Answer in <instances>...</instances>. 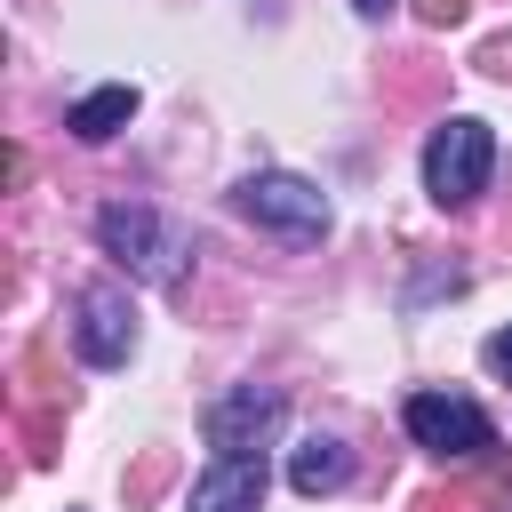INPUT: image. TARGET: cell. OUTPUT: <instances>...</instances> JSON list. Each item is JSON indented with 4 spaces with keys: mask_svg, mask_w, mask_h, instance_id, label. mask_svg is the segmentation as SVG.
Wrapping results in <instances>:
<instances>
[{
    "mask_svg": "<svg viewBox=\"0 0 512 512\" xmlns=\"http://www.w3.org/2000/svg\"><path fill=\"white\" fill-rule=\"evenodd\" d=\"M416 16H424L432 32H448V24H464V16H472V0H416Z\"/></svg>",
    "mask_w": 512,
    "mask_h": 512,
    "instance_id": "30bf717a",
    "label": "cell"
},
{
    "mask_svg": "<svg viewBox=\"0 0 512 512\" xmlns=\"http://www.w3.org/2000/svg\"><path fill=\"white\" fill-rule=\"evenodd\" d=\"M232 208H240L248 224L280 232V240H320V232H328V192H320L312 176H288V168H256V176H240Z\"/></svg>",
    "mask_w": 512,
    "mask_h": 512,
    "instance_id": "3957f363",
    "label": "cell"
},
{
    "mask_svg": "<svg viewBox=\"0 0 512 512\" xmlns=\"http://www.w3.org/2000/svg\"><path fill=\"white\" fill-rule=\"evenodd\" d=\"M408 440L424 448V456H440V464H472L480 448H496V432H488V416L472 408V400H456V392H408Z\"/></svg>",
    "mask_w": 512,
    "mask_h": 512,
    "instance_id": "277c9868",
    "label": "cell"
},
{
    "mask_svg": "<svg viewBox=\"0 0 512 512\" xmlns=\"http://www.w3.org/2000/svg\"><path fill=\"white\" fill-rule=\"evenodd\" d=\"M352 480V448L336 440V432H304L296 448H288V488L296 496H336Z\"/></svg>",
    "mask_w": 512,
    "mask_h": 512,
    "instance_id": "ba28073f",
    "label": "cell"
},
{
    "mask_svg": "<svg viewBox=\"0 0 512 512\" xmlns=\"http://www.w3.org/2000/svg\"><path fill=\"white\" fill-rule=\"evenodd\" d=\"M72 336H80V360H88V368H128V352H136V304H128V288L96 280V288L80 296Z\"/></svg>",
    "mask_w": 512,
    "mask_h": 512,
    "instance_id": "8992f818",
    "label": "cell"
},
{
    "mask_svg": "<svg viewBox=\"0 0 512 512\" xmlns=\"http://www.w3.org/2000/svg\"><path fill=\"white\" fill-rule=\"evenodd\" d=\"M488 368L512 384V328H496V336H488Z\"/></svg>",
    "mask_w": 512,
    "mask_h": 512,
    "instance_id": "8fae6325",
    "label": "cell"
},
{
    "mask_svg": "<svg viewBox=\"0 0 512 512\" xmlns=\"http://www.w3.org/2000/svg\"><path fill=\"white\" fill-rule=\"evenodd\" d=\"M128 120H136V88H128V80H112V88H88V96L64 112V128H72L80 144H104V136H120Z\"/></svg>",
    "mask_w": 512,
    "mask_h": 512,
    "instance_id": "9c48e42d",
    "label": "cell"
},
{
    "mask_svg": "<svg viewBox=\"0 0 512 512\" xmlns=\"http://www.w3.org/2000/svg\"><path fill=\"white\" fill-rule=\"evenodd\" d=\"M96 240H104V256H112L128 280H176V272L192 264V232H184L176 216L144 208V200H104V208H96Z\"/></svg>",
    "mask_w": 512,
    "mask_h": 512,
    "instance_id": "6da1fadb",
    "label": "cell"
},
{
    "mask_svg": "<svg viewBox=\"0 0 512 512\" xmlns=\"http://www.w3.org/2000/svg\"><path fill=\"white\" fill-rule=\"evenodd\" d=\"M352 8H360V16H384V8H392V0H352Z\"/></svg>",
    "mask_w": 512,
    "mask_h": 512,
    "instance_id": "7c38bea8",
    "label": "cell"
},
{
    "mask_svg": "<svg viewBox=\"0 0 512 512\" xmlns=\"http://www.w3.org/2000/svg\"><path fill=\"white\" fill-rule=\"evenodd\" d=\"M184 512H264V456H216Z\"/></svg>",
    "mask_w": 512,
    "mask_h": 512,
    "instance_id": "52a82bcc",
    "label": "cell"
},
{
    "mask_svg": "<svg viewBox=\"0 0 512 512\" xmlns=\"http://www.w3.org/2000/svg\"><path fill=\"white\" fill-rule=\"evenodd\" d=\"M272 424H280V392H272V384H232V392L208 400V416H200V432H208L216 456H264Z\"/></svg>",
    "mask_w": 512,
    "mask_h": 512,
    "instance_id": "5b68a950",
    "label": "cell"
},
{
    "mask_svg": "<svg viewBox=\"0 0 512 512\" xmlns=\"http://www.w3.org/2000/svg\"><path fill=\"white\" fill-rule=\"evenodd\" d=\"M488 168H496V136H488V120L448 112V120L424 136V192H432L440 208H472V200L488 192Z\"/></svg>",
    "mask_w": 512,
    "mask_h": 512,
    "instance_id": "7a4b0ae2",
    "label": "cell"
}]
</instances>
